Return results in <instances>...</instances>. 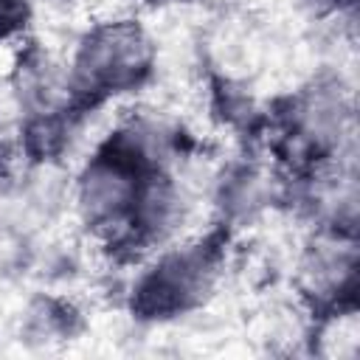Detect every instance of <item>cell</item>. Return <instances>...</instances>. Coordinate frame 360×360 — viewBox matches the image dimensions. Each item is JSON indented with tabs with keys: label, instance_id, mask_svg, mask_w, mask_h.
<instances>
[{
	"label": "cell",
	"instance_id": "7a4b0ae2",
	"mask_svg": "<svg viewBox=\"0 0 360 360\" xmlns=\"http://www.w3.org/2000/svg\"><path fill=\"white\" fill-rule=\"evenodd\" d=\"M141 197L135 169L124 158H98L79 180V208L87 222L110 225L135 211Z\"/></svg>",
	"mask_w": 360,
	"mask_h": 360
},
{
	"label": "cell",
	"instance_id": "6da1fadb",
	"mask_svg": "<svg viewBox=\"0 0 360 360\" xmlns=\"http://www.w3.org/2000/svg\"><path fill=\"white\" fill-rule=\"evenodd\" d=\"M152 48L146 34L129 22H112L98 28L79 53V73L96 87L132 84L149 68Z\"/></svg>",
	"mask_w": 360,
	"mask_h": 360
}]
</instances>
